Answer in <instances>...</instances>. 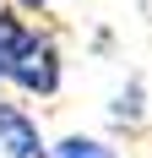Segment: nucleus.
<instances>
[{
    "label": "nucleus",
    "mask_w": 152,
    "mask_h": 158,
    "mask_svg": "<svg viewBox=\"0 0 152 158\" xmlns=\"http://www.w3.org/2000/svg\"><path fill=\"white\" fill-rule=\"evenodd\" d=\"M6 82H11L16 93H27V98H54V93H60V82H65L60 38H54L49 27H38V22H27L22 38H16V49H11Z\"/></svg>",
    "instance_id": "1"
},
{
    "label": "nucleus",
    "mask_w": 152,
    "mask_h": 158,
    "mask_svg": "<svg viewBox=\"0 0 152 158\" xmlns=\"http://www.w3.org/2000/svg\"><path fill=\"white\" fill-rule=\"evenodd\" d=\"M22 27H27V16H16L6 0H0V82H6V65H11V49L16 38H22Z\"/></svg>",
    "instance_id": "5"
},
{
    "label": "nucleus",
    "mask_w": 152,
    "mask_h": 158,
    "mask_svg": "<svg viewBox=\"0 0 152 158\" xmlns=\"http://www.w3.org/2000/svg\"><path fill=\"white\" fill-rule=\"evenodd\" d=\"M49 158H120V153H114L103 136H82V131H71V136H60V142L49 147Z\"/></svg>",
    "instance_id": "4"
},
{
    "label": "nucleus",
    "mask_w": 152,
    "mask_h": 158,
    "mask_svg": "<svg viewBox=\"0 0 152 158\" xmlns=\"http://www.w3.org/2000/svg\"><path fill=\"white\" fill-rule=\"evenodd\" d=\"M0 158H49V142L38 131V120L11 98H0Z\"/></svg>",
    "instance_id": "2"
},
{
    "label": "nucleus",
    "mask_w": 152,
    "mask_h": 158,
    "mask_svg": "<svg viewBox=\"0 0 152 158\" xmlns=\"http://www.w3.org/2000/svg\"><path fill=\"white\" fill-rule=\"evenodd\" d=\"M16 11H22V16H44L49 0H16Z\"/></svg>",
    "instance_id": "6"
},
{
    "label": "nucleus",
    "mask_w": 152,
    "mask_h": 158,
    "mask_svg": "<svg viewBox=\"0 0 152 158\" xmlns=\"http://www.w3.org/2000/svg\"><path fill=\"white\" fill-rule=\"evenodd\" d=\"M109 120H114L120 131H141V126H147V87H141V77H130L120 93H114Z\"/></svg>",
    "instance_id": "3"
}]
</instances>
